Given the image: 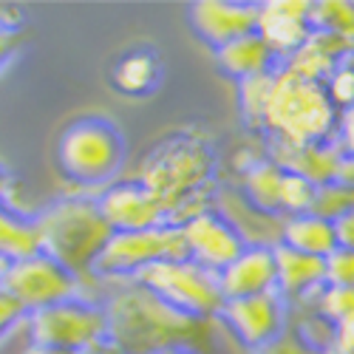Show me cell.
<instances>
[{
  "instance_id": "1",
  "label": "cell",
  "mask_w": 354,
  "mask_h": 354,
  "mask_svg": "<svg viewBox=\"0 0 354 354\" xmlns=\"http://www.w3.org/2000/svg\"><path fill=\"white\" fill-rule=\"evenodd\" d=\"M108 343L120 354L213 351V320L190 317L167 306L151 289L125 283L105 301Z\"/></svg>"
},
{
  "instance_id": "2",
  "label": "cell",
  "mask_w": 354,
  "mask_h": 354,
  "mask_svg": "<svg viewBox=\"0 0 354 354\" xmlns=\"http://www.w3.org/2000/svg\"><path fill=\"white\" fill-rule=\"evenodd\" d=\"M133 179L162 198L173 227H182L193 216L210 210L216 153L207 139L190 131H173L147 147Z\"/></svg>"
},
{
  "instance_id": "3",
  "label": "cell",
  "mask_w": 354,
  "mask_h": 354,
  "mask_svg": "<svg viewBox=\"0 0 354 354\" xmlns=\"http://www.w3.org/2000/svg\"><path fill=\"white\" fill-rule=\"evenodd\" d=\"M43 252L51 255L57 263H63L68 272L94 275V267L113 239L111 224L102 218L97 198L91 196H68L48 204L35 216Z\"/></svg>"
},
{
  "instance_id": "4",
  "label": "cell",
  "mask_w": 354,
  "mask_h": 354,
  "mask_svg": "<svg viewBox=\"0 0 354 354\" xmlns=\"http://www.w3.org/2000/svg\"><path fill=\"white\" fill-rule=\"evenodd\" d=\"M125 153L128 147L120 128L100 113H85L71 120L57 136L54 165L66 182L105 190L120 176Z\"/></svg>"
},
{
  "instance_id": "5",
  "label": "cell",
  "mask_w": 354,
  "mask_h": 354,
  "mask_svg": "<svg viewBox=\"0 0 354 354\" xmlns=\"http://www.w3.org/2000/svg\"><path fill=\"white\" fill-rule=\"evenodd\" d=\"M337 120L340 111L332 105L320 82H306L286 68L275 71L272 100L261 125L270 139H281L289 145L332 142L337 133Z\"/></svg>"
},
{
  "instance_id": "6",
  "label": "cell",
  "mask_w": 354,
  "mask_h": 354,
  "mask_svg": "<svg viewBox=\"0 0 354 354\" xmlns=\"http://www.w3.org/2000/svg\"><path fill=\"white\" fill-rule=\"evenodd\" d=\"M131 283L151 289L167 306L201 320H216L227 304L218 275L198 267L190 258L153 263V267L142 270Z\"/></svg>"
},
{
  "instance_id": "7",
  "label": "cell",
  "mask_w": 354,
  "mask_h": 354,
  "mask_svg": "<svg viewBox=\"0 0 354 354\" xmlns=\"http://www.w3.org/2000/svg\"><path fill=\"white\" fill-rule=\"evenodd\" d=\"M32 346L60 348V351H91L108 343V315L105 306L71 298L48 309L32 312L26 320Z\"/></svg>"
},
{
  "instance_id": "8",
  "label": "cell",
  "mask_w": 354,
  "mask_h": 354,
  "mask_svg": "<svg viewBox=\"0 0 354 354\" xmlns=\"http://www.w3.org/2000/svg\"><path fill=\"white\" fill-rule=\"evenodd\" d=\"M187 258V241L182 227H153L142 232H113V239L102 250L94 275L108 281H133L142 270L162 261Z\"/></svg>"
},
{
  "instance_id": "9",
  "label": "cell",
  "mask_w": 354,
  "mask_h": 354,
  "mask_svg": "<svg viewBox=\"0 0 354 354\" xmlns=\"http://www.w3.org/2000/svg\"><path fill=\"white\" fill-rule=\"evenodd\" d=\"M0 292H6L32 315L54 304L80 298V278L68 272L63 263H57L51 255L40 252L9 263L0 275Z\"/></svg>"
},
{
  "instance_id": "10",
  "label": "cell",
  "mask_w": 354,
  "mask_h": 354,
  "mask_svg": "<svg viewBox=\"0 0 354 354\" xmlns=\"http://www.w3.org/2000/svg\"><path fill=\"white\" fill-rule=\"evenodd\" d=\"M97 207L113 232H142L153 227H167L170 216L156 193L147 190L139 179H116L111 187L100 190Z\"/></svg>"
},
{
  "instance_id": "11",
  "label": "cell",
  "mask_w": 354,
  "mask_h": 354,
  "mask_svg": "<svg viewBox=\"0 0 354 354\" xmlns=\"http://www.w3.org/2000/svg\"><path fill=\"white\" fill-rule=\"evenodd\" d=\"M218 320H224V326L241 346L258 351L289 329V304L281 298V292L227 301Z\"/></svg>"
},
{
  "instance_id": "12",
  "label": "cell",
  "mask_w": 354,
  "mask_h": 354,
  "mask_svg": "<svg viewBox=\"0 0 354 354\" xmlns=\"http://www.w3.org/2000/svg\"><path fill=\"white\" fill-rule=\"evenodd\" d=\"M182 232H185V241H187V258L196 261L198 267L216 272V275L224 272L230 263L247 250L244 235L216 207L185 221Z\"/></svg>"
},
{
  "instance_id": "13",
  "label": "cell",
  "mask_w": 354,
  "mask_h": 354,
  "mask_svg": "<svg viewBox=\"0 0 354 354\" xmlns=\"http://www.w3.org/2000/svg\"><path fill=\"white\" fill-rule=\"evenodd\" d=\"M261 3H232V0H198L187 9L193 35L213 51L258 32Z\"/></svg>"
},
{
  "instance_id": "14",
  "label": "cell",
  "mask_w": 354,
  "mask_h": 354,
  "mask_svg": "<svg viewBox=\"0 0 354 354\" xmlns=\"http://www.w3.org/2000/svg\"><path fill=\"white\" fill-rule=\"evenodd\" d=\"M312 3L306 0H270L261 3L258 12V35L267 40V46L275 51V57L283 63L304 48L312 37Z\"/></svg>"
},
{
  "instance_id": "15",
  "label": "cell",
  "mask_w": 354,
  "mask_h": 354,
  "mask_svg": "<svg viewBox=\"0 0 354 354\" xmlns=\"http://www.w3.org/2000/svg\"><path fill=\"white\" fill-rule=\"evenodd\" d=\"M218 283L227 301L255 298V295L278 292V261L275 247H247L224 272H218Z\"/></svg>"
},
{
  "instance_id": "16",
  "label": "cell",
  "mask_w": 354,
  "mask_h": 354,
  "mask_svg": "<svg viewBox=\"0 0 354 354\" xmlns=\"http://www.w3.org/2000/svg\"><path fill=\"white\" fill-rule=\"evenodd\" d=\"M270 159L281 165L286 173L312 182L315 187L337 182L343 165V153L337 142H312V145H289L281 139H270Z\"/></svg>"
},
{
  "instance_id": "17",
  "label": "cell",
  "mask_w": 354,
  "mask_h": 354,
  "mask_svg": "<svg viewBox=\"0 0 354 354\" xmlns=\"http://www.w3.org/2000/svg\"><path fill=\"white\" fill-rule=\"evenodd\" d=\"M278 261V292L286 304L312 306L317 295L326 289V258L298 252L286 244L275 247Z\"/></svg>"
},
{
  "instance_id": "18",
  "label": "cell",
  "mask_w": 354,
  "mask_h": 354,
  "mask_svg": "<svg viewBox=\"0 0 354 354\" xmlns=\"http://www.w3.org/2000/svg\"><path fill=\"white\" fill-rule=\"evenodd\" d=\"M108 82L116 94L131 97V100H142L151 97L159 82H162V60L153 48L147 46H136L128 48L125 54H120L111 63L108 71Z\"/></svg>"
},
{
  "instance_id": "19",
  "label": "cell",
  "mask_w": 354,
  "mask_h": 354,
  "mask_svg": "<svg viewBox=\"0 0 354 354\" xmlns=\"http://www.w3.org/2000/svg\"><path fill=\"white\" fill-rule=\"evenodd\" d=\"M216 63L235 82H244V80L261 77V74H272V71L281 68V60L275 57V51L267 46V40H263L258 32H252L241 40H232L230 46L218 48Z\"/></svg>"
},
{
  "instance_id": "20",
  "label": "cell",
  "mask_w": 354,
  "mask_h": 354,
  "mask_svg": "<svg viewBox=\"0 0 354 354\" xmlns=\"http://www.w3.org/2000/svg\"><path fill=\"white\" fill-rule=\"evenodd\" d=\"M283 182H286V170L275 165L270 156H261L255 165L241 170L244 201L263 216L283 218Z\"/></svg>"
},
{
  "instance_id": "21",
  "label": "cell",
  "mask_w": 354,
  "mask_h": 354,
  "mask_svg": "<svg viewBox=\"0 0 354 354\" xmlns=\"http://www.w3.org/2000/svg\"><path fill=\"white\" fill-rule=\"evenodd\" d=\"M40 252H43V241H40L37 221L3 204L0 207V275H3L9 263L40 255Z\"/></svg>"
},
{
  "instance_id": "22",
  "label": "cell",
  "mask_w": 354,
  "mask_h": 354,
  "mask_svg": "<svg viewBox=\"0 0 354 354\" xmlns=\"http://www.w3.org/2000/svg\"><path fill=\"white\" fill-rule=\"evenodd\" d=\"M281 244L298 250V252H306V255H315V258H329L337 250L335 224L315 216V213L289 216V218H283Z\"/></svg>"
},
{
  "instance_id": "23",
  "label": "cell",
  "mask_w": 354,
  "mask_h": 354,
  "mask_svg": "<svg viewBox=\"0 0 354 354\" xmlns=\"http://www.w3.org/2000/svg\"><path fill=\"white\" fill-rule=\"evenodd\" d=\"M272 88H275V71L272 74H261V77H250L244 82H239V105L244 120L261 131L263 116H267L270 100H272Z\"/></svg>"
},
{
  "instance_id": "24",
  "label": "cell",
  "mask_w": 354,
  "mask_h": 354,
  "mask_svg": "<svg viewBox=\"0 0 354 354\" xmlns=\"http://www.w3.org/2000/svg\"><path fill=\"white\" fill-rule=\"evenodd\" d=\"M312 32H329L354 43V3L329 0V3H312Z\"/></svg>"
},
{
  "instance_id": "25",
  "label": "cell",
  "mask_w": 354,
  "mask_h": 354,
  "mask_svg": "<svg viewBox=\"0 0 354 354\" xmlns=\"http://www.w3.org/2000/svg\"><path fill=\"white\" fill-rule=\"evenodd\" d=\"M312 213L320 216V218H326V221H337V218L354 213V185L332 182V185L317 187Z\"/></svg>"
},
{
  "instance_id": "26",
  "label": "cell",
  "mask_w": 354,
  "mask_h": 354,
  "mask_svg": "<svg viewBox=\"0 0 354 354\" xmlns=\"http://www.w3.org/2000/svg\"><path fill=\"white\" fill-rule=\"evenodd\" d=\"M312 309L337 326V323L354 317V289H348V286H326L315 298Z\"/></svg>"
},
{
  "instance_id": "27",
  "label": "cell",
  "mask_w": 354,
  "mask_h": 354,
  "mask_svg": "<svg viewBox=\"0 0 354 354\" xmlns=\"http://www.w3.org/2000/svg\"><path fill=\"white\" fill-rule=\"evenodd\" d=\"M323 88H326L332 105H335L340 113L348 111V108H354V71H351L348 66L340 63V66L332 71V77L323 82Z\"/></svg>"
},
{
  "instance_id": "28",
  "label": "cell",
  "mask_w": 354,
  "mask_h": 354,
  "mask_svg": "<svg viewBox=\"0 0 354 354\" xmlns=\"http://www.w3.org/2000/svg\"><path fill=\"white\" fill-rule=\"evenodd\" d=\"M326 286L354 289V250H335L326 258Z\"/></svg>"
},
{
  "instance_id": "29",
  "label": "cell",
  "mask_w": 354,
  "mask_h": 354,
  "mask_svg": "<svg viewBox=\"0 0 354 354\" xmlns=\"http://www.w3.org/2000/svg\"><path fill=\"white\" fill-rule=\"evenodd\" d=\"M255 354H326V351H317L315 346H309L298 332H295V329L289 326L281 337H275L270 346L258 348Z\"/></svg>"
},
{
  "instance_id": "30",
  "label": "cell",
  "mask_w": 354,
  "mask_h": 354,
  "mask_svg": "<svg viewBox=\"0 0 354 354\" xmlns=\"http://www.w3.org/2000/svg\"><path fill=\"white\" fill-rule=\"evenodd\" d=\"M17 48H20V28H17V23H9V20L0 17V71L12 63V57L17 54Z\"/></svg>"
},
{
  "instance_id": "31",
  "label": "cell",
  "mask_w": 354,
  "mask_h": 354,
  "mask_svg": "<svg viewBox=\"0 0 354 354\" xmlns=\"http://www.w3.org/2000/svg\"><path fill=\"white\" fill-rule=\"evenodd\" d=\"M23 317H26V309L15 298H9L6 292H0V340H3Z\"/></svg>"
},
{
  "instance_id": "32",
  "label": "cell",
  "mask_w": 354,
  "mask_h": 354,
  "mask_svg": "<svg viewBox=\"0 0 354 354\" xmlns=\"http://www.w3.org/2000/svg\"><path fill=\"white\" fill-rule=\"evenodd\" d=\"M335 142H337V147H340L343 159H354V108H348V111L340 113Z\"/></svg>"
},
{
  "instance_id": "33",
  "label": "cell",
  "mask_w": 354,
  "mask_h": 354,
  "mask_svg": "<svg viewBox=\"0 0 354 354\" xmlns=\"http://www.w3.org/2000/svg\"><path fill=\"white\" fill-rule=\"evenodd\" d=\"M335 354H354V317L343 320L335 326Z\"/></svg>"
},
{
  "instance_id": "34",
  "label": "cell",
  "mask_w": 354,
  "mask_h": 354,
  "mask_svg": "<svg viewBox=\"0 0 354 354\" xmlns=\"http://www.w3.org/2000/svg\"><path fill=\"white\" fill-rule=\"evenodd\" d=\"M335 224V235H337V247L340 250H354V213L332 221Z\"/></svg>"
},
{
  "instance_id": "35",
  "label": "cell",
  "mask_w": 354,
  "mask_h": 354,
  "mask_svg": "<svg viewBox=\"0 0 354 354\" xmlns=\"http://www.w3.org/2000/svg\"><path fill=\"white\" fill-rule=\"evenodd\" d=\"M9 185H12V176L3 165H0V207H3L6 198H9Z\"/></svg>"
},
{
  "instance_id": "36",
  "label": "cell",
  "mask_w": 354,
  "mask_h": 354,
  "mask_svg": "<svg viewBox=\"0 0 354 354\" xmlns=\"http://www.w3.org/2000/svg\"><path fill=\"white\" fill-rule=\"evenodd\" d=\"M337 182L354 185V159H343V165H340V173H337Z\"/></svg>"
},
{
  "instance_id": "37",
  "label": "cell",
  "mask_w": 354,
  "mask_h": 354,
  "mask_svg": "<svg viewBox=\"0 0 354 354\" xmlns=\"http://www.w3.org/2000/svg\"><path fill=\"white\" fill-rule=\"evenodd\" d=\"M23 354H74V351H60V348H46V346H28Z\"/></svg>"
},
{
  "instance_id": "38",
  "label": "cell",
  "mask_w": 354,
  "mask_h": 354,
  "mask_svg": "<svg viewBox=\"0 0 354 354\" xmlns=\"http://www.w3.org/2000/svg\"><path fill=\"white\" fill-rule=\"evenodd\" d=\"M343 66H348V68L354 71V48H351V54H348V57H346V60H343Z\"/></svg>"
},
{
  "instance_id": "39",
  "label": "cell",
  "mask_w": 354,
  "mask_h": 354,
  "mask_svg": "<svg viewBox=\"0 0 354 354\" xmlns=\"http://www.w3.org/2000/svg\"><path fill=\"white\" fill-rule=\"evenodd\" d=\"M329 354H335V351H329Z\"/></svg>"
}]
</instances>
